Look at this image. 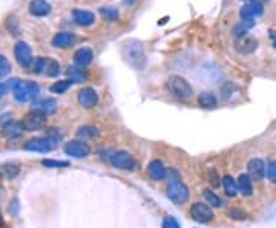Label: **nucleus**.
<instances>
[{
    "label": "nucleus",
    "mask_w": 276,
    "mask_h": 228,
    "mask_svg": "<svg viewBox=\"0 0 276 228\" xmlns=\"http://www.w3.org/2000/svg\"><path fill=\"white\" fill-rule=\"evenodd\" d=\"M19 167L16 166V164H6V166H3L2 167V170H0V173H2V176L5 178V179H13V178H16L17 175H19Z\"/></svg>",
    "instance_id": "nucleus-29"
},
{
    "label": "nucleus",
    "mask_w": 276,
    "mask_h": 228,
    "mask_svg": "<svg viewBox=\"0 0 276 228\" xmlns=\"http://www.w3.org/2000/svg\"><path fill=\"white\" fill-rule=\"evenodd\" d=\"M167 198L174 204H184L189 199V188L180 181L172 182L167 187Z\"/></svg>",
    "instance_id": "nucleus-6"
},
{
    "label": "nucleus",
    "mask_w": 276,
    "mask_h": 228,
    "mask_svg": "<svg viewBox=\"0 0 276 228\" xmlns=\"http://www.w3.org/2000/svg\"><path fill=\"white\" fill-rule=\"evenodd\" d=\"M262 3H258V2H252V3H247L244 5L243 8H241L239 11V17L241 20H253L256 19L262 14Z\"/></svg>",
    "instance_id": "nucleus-14"
},
{
    "label": "nucleus",
    "mask_w": 276,
    "mask_h": 228,
    "mask_svg": "<svg viewBox=\"0 0 276 228\" xmlns=\"http://www.w3.org/2000/svg\"><path fill=\"white\" fill-rule=\"evenodd\" d=\"M72 17L78 26H91L95 21V14L86 9H74Z\"/></svg>",
    "instance_id": "nucleus-17"
},
{
    "label": "nucleus",
    "mask_w": 276,
    "mask_h": 228,
    "mask_svg": "<svg viewBox=\"0 0 276 228\" xmlns=\"http://www.w3.org/2000/svg\"><path fill=\"white\" fill-rule=\"evenodd\" d=\"M203 196H204V199H206V204L212 205V207H223L221 198L218 196V195H215L212 190H204V191H203Z\"/></svg>",
    "instance_id": "nucleus-26"
},
{
    "label": "nucleus",
    "mask_w": 276,
    "mask_h": 228,
    "mask_svg": "<svg viewBox=\"0 0 276 228\" xmlns=\"http://www.w3.org/2000/svg\"><path fill=\"white\" fill-rule=\"evenodd\" d=\"M198 104H200L201 107H207V109L215 107V106H216V97H215V94H213V92H209V90H207V92L200 94V97H198Z\"/></svg>",
    "instance_id": "nucleus-24"
},
{
    "label": "nucleus",
    "mask_w": 276,
    "mask_h": 228,
    "mask_svg": "<svg viewBox=\"0 0 276 228\" xmlns=\"http://www.w3.org/2000/svg\"><path fill=\"white\" fill-rule=\"evenodd\" d=\"M78 103L86 109H92L97 106L98 103V94L95 92V89L92 87H85L78 92Z\"/></svg>",
    "instance_id": "nucleus-11"
},
{
    "label": "nucleus",
    "mask_w": 276,
    "mask_h": 228,
    "mask_svg": "<svg viewBox=\"0 0 276 228\" xmlns=\"http://www.w3.org/2000/svg\"><path fill=\"white\" fill-rule=\"evenodd\" d=\"M147 175L154 181H163L167 175V170L161 161H152L147 167Z\"/></svg>",
    "instance_id": "nucleus-20"
},
{
    "label": "nucleus",
    "mask_w": 276,
    "mask_h": 228,
    "mask_svg": "<svg viewBox=\"0 0 276 228\" xmlns=\"http://www.w3.org/2000/svg\"><path fill=\"white\" fill-rule=\"evenodd\" d=\"M65 152H66V155L74 156V158H86L89 155L91 149L86 143L75 140V141H71L65 145Z\"/></svg>",
    "instance_id": "nucleus-9"
},
{
    "label": "nucleus",
    "mask_w": 276,
    "mask_h": 228,
    "mask_svg": "<svg viewBox=\"0 0 276 228\" xmlns=\"http://www.w3.org/2000/svg\"><path fill=\"white\" fill-rule=\"evenodd\" d=\"M6 90H8V86L3 84V83H0V98H2L6 94Z\"/></svg>",
    "instance_id": "nucleus-38"
},
{
    "label": "nucleus",
    "mask_w": 276,
    "mask_h": 228,
    "mask_svg": "<svg viewBox=\"0 0 276 228\" xmlns=\"http://www.w3.org/2000/svg\"><path fill=\"white\" fill-rule=\"evenodd\" d=\"M247 170H249V176L255 181H261L266 176V164H264L262 159H252V161L247 164Z\"/></svg>",
    "instance_id": "nucleus-15"
},
{
    "label": "nucleus",
    "mask_w": 276,
    "mask_h": 228,
    "mask_svg": "<svg viewBox=\"0 0 276 228\" xmlns=\"http://www.w3.org/2000/svg\"><path fill=\"white\" fill-rule=\"evenodd\" d=\"M14 57L17 63L25 67V69H29L34 64V57H32V51L31 46L26 41H19L16 46H14Z\"/></svg>",
    "instance_id": "nucleus-5"
},
{
    "label": "nucleus",
    "mask_w": 276,
    "mask_h": 228,
    "mask_svg": "<svg viewBox=\"0 0 276 228\" xmlns=\"http://www.w3.org/2000/svg\"><path fill=\"white\" fill-rule=\"evenodd\" d=\"M57 109V101L54 98H46V100H42L39 101L36 104V110L43 113V115H51V113H54Z\"/></svg>",
    "instance_id": "nucleus-21"
},
{
    "label": "nucleus",
    "mask_w": 276,
    "mask_h": 228,
    "mask_svg": "<svg viewBox=\"0 0 276 228\" xmlns=\"http://www.w3.org/2000/svg\"><path fill=\"white\" fill-rule=\"evenodd\" d=\"M9 72H11V63L8 62L6 57L0 54V80L5 78Z\"/></svg>",
    "instance_id": "nucleus-30"
},
{
    "label": "nucleus",
    "mask_w": 276,
    "mask_h": 228,
    "mask_svg": "<svg viewBox=\"0 0 276 228\" xmlns=\"http://www.w3.org/2000/svg\"><path fill=\"white\" fill-rule=\"evenodd\" d=\"M100 14L108 21H115L118 19V9L112 8V6H103V8H100Z\"/></svg>",
    "instance_id": "nucleus-27"
},
{
    "label": "nucleus",
    "mask_w": 276,
    "mask_h": 228,
    "mask_svg": "<svg viewBox=\"0 0 276 228\" xmlns=\"http://www.w3.org/2000/svg\"><path fill=\"white\" fill-rule=\"evenodd\" d=\"M25 150L29 152H40V153H48L52 150V141L48 138H34L25 144Z\"/></svg>",
    "instance_id": "nucleus-13"
},
{
    "label": "nucleus",
    "mask_w": 276,
    "mask_h": 228,
    "mask_svg": "<svg viewBox=\"0 0 276 228\" xmlns=\"http://www.w3.org/2000/svg\"><path fill=\"white\" fill-rule=\"evenodd\" d=\"M166 86L169 89V92L172 95H175L180 100H187L193 95V89L190 86V83L186 78H183L180 75H172L167 78Z\"/></svg>",
    "instance_id": "nucleus-2"
},
{
    "label": "nucleus",
    "mask_w": 276,
    "mask_h": 228,
    "mask_svg": "<svg viewBox=\"0 0 276 228\" xmlns=\"http://www.w3.org/2000/svg\"><path fill=\"white\" fill-rule=\"evenodd\" d=\"M229 216H232L233 219H246L247 216L244 211H241L238 208H232V210H229Z\"/></svg>",
    "instance_id": "nucleus-35"
},
{
    "label": "nucleus",
    "mask_w": 276,
    "mask_h": 228,
    "mask_svg": "<svg viewBox=\"0 0 276 228\" xmlns=\"http://www.w3.org/2000/svg\"><path fill=\"white\" fill-rule=\"evenodd\" d=\"M51 13V5L46 0H31L29 14L34 17H45Z\"/></svg>",
    "instance_id": "nucleus-16"
},
{
    "label": "nucleus",
    "mask_w": 276,
    "mask_h": 228,
    "mask_svg": "<svg viewBox=\"0 0 276 228\" xmlns=\"http://www.w3.org/2000/svg\"><path fill=\"white\" fill-rule=\"evenodd\" d=\"M108 161L117 168L121 170H137L138 163L128 153V152H114L109 155Z\"/></svg>",
    "instance_id": "nucleus-4"
},
{
    "label": "nucleus",
    "mask_w": 276,
    "mask_h": 228,
    "mask_svg": "<svg viewBox=\"0 0 276 228\" xmlns=\"http://www.w3.org/2000/svg\"><path fill=\"white\" fill-rule=\"evenodd\" d=\"M72 83H74L72 80H62V82H55L51 86V92H54V94H65L66 90L71 87Z\"/></svg>",
    "instance_id": "nucleus-28"
},
{
    "label": "nucleus",
    "mask_w": 276,
    "mask_h": 228,
    "mask_svg": "<svg viewBox=\"0 0 276 228\" xmlns=\"http://www.w3.org/2000/svg\"><path fill=\"white\" fill-rule=\"evenodd\" d=\"M209 175H215V172H213V170H210V172H209ZM215 179H216V176H210V182H212V184H213V186H218V184H220V182H216Z\"/></svg>",
    "instance_id": "nucleus-39"
},
{
    "label": "nucleus",
    "mask_w": 276,
    "mask_h": 228,
    "mask_svg": "<svg viewBox=\"0 0 276 228\" xmlns=\"http://www.w3.org/2000/svg\"><path fill=\"white\" fill-rule=\"evenodd\" d=\"M42 164L45 167H49V168H60V167H68L69 166L68 161H57V159H43Z\"/></svg>",
    "instance_id": "nucleus-32"
},
{
    "label": "nucleus",
    "mask_w": 276,
    "mask_h": 228,
    "mask_svg": "<svg viewBox=\"0 0 276 228\" xmlns=\"http://www.w3.org/2000/svg\"><path fill=\"white\" fill-rule=\"evenodd\" d=\"M269 36H270V40L273 43V46L276 48V29H270L269 31Z\"/></svg>",
    "instance_id": "nucleus-37"
},
{
    "label": "nucleus",
    "mask_w": 276,
    "mask_h": 228,
    "mask_svg": "<svg viewBox=\"0 0 276 228\" xmlns=\"http://www.w3.org/2000/svg\"><path fill=\"white\" fill-rule=\"evenodd\" d=\"M25 130V127H23L22 123H17V121H11L6 123L5 126L2 127V133L5 138L8 140H14V138H19V136L22 135V132Z\"/></svg>",
    "instance_id": "nucleus-18"
},
{
    "label": "nucleus",
    "mask_w": 276,
    "mask_h": 228,
    "mask_svg": "<svg viewBox=\"0 0 276 228\" xmlns=\"http://www.w3.org/2000/svg\"><path fill=\"white\" fill-rule=\"evenodd\" d=\"M223 186H224V190H226V193H227L230 198L236 196V193H238V182L232 176H224Z\"/></svg>",
    "instance_id": "nucleus-25"
},
{
    "label": "nucleus",
    "mask_w": 276,
    "mask_h": 228,
    "mask_svg": "<svg viewBox=\"0 0 276 228\" xmlns=\"http://www.w3.org/2000/svg\"><path fill=\"white\" fill-rule=\"evenodd\" d=\"M258 48V41L256 39H253L250 36H241L236 39L235 41V49L239 52V54H252L253 51H255Z\"/></svg>",
    "instance_id": "nucleus-12"
},
{
    "label": "nucleus",
    "mask_w": 276,
    "mask_h": 228,
    "mask_svg": "<svg viewBox=\"0 0 276 228\" xmlns=\"http://www.w3.org/2000/svg\"><path fill=\"white\" fill-rule=\"evenodd\" d=\"M77 135L80 138H92V136L97 135V129L95 127H91V126H85V127H80Z\"/></svg>",
    "instance_id": "nucleus-31"
},
{
    "label": "nucleus",
    "mask_w": 276,
    "mask_h": 228,
    "mask_svg": "<svg viewBox=\"0 0 276 228\" xmlns=\"http://www.w3.org/2000/svg\"><path fill=\"white\" fill-rule=\"evenodd\" d=\"M246 2H250V3H252V2H256V0H246Z\"/></svg>",
    "instance_id": "nucleus-41"
},
{
    "label": "nucleus",
    "mask_w": 276,
    "mask_h": 228,
    "mask_svg": "<svg viewBox=\"0 0 276 228\" xmlns=\"http://www.w3.org/2000/svg\"><path fill=\"white\" fill-rule=\"evenodd\" d=\"M190 216H192L193 221H197L200 224H207V222H210L213 219V211L207 204L197 202V204L192 205Z\"/></svg>",
    "instance_id": "nucleus-7"
},
{
    "label": "nucleus",
    "mask_w": 276,
    "mask_h": 228,
    "mask_svg": "<svg viewBox=\"0 0 276 228\" xmlns=\"http://www.w3.org/2000/svg\"><path fill=\"white\" fill-rule=\"evenodd\" d=\"M68 75L71 77V80L74 83H82L88 78V74L85 71V67H80V66H72L68 69Z\"/></svg>",
    "instance_id": "nucleus-23"
},
{
    "label": "nucleus",
    "mask_w": 276,
    "mask_h": 228,
    "mask_svg": "<svg viewBox=\"0 0 276 228\" xmlns=\"http://www.w3.org/2000/svg\"><path fill=\"white\" fill-rule=\"evenodd\" d=\"M22 124H23V127H25V130H28V132L43 129L46 126V115H43V113H40L37 110H32L23 118Z\"/></svg>",
    "instance_id": "nucleus-8"
},
{
    "label": "nucleus",
    "mask_w": 276,
    "mask_h": 228,
    "mask_svg": "<svg viewBox=\"0 0 276 228\" xmlns=\"http://www.w3.org/2000/svg\"><path fill=\"white\" fill-rule=\"evenodd\" d=\"M267 175H269V179H270L272 182H276V161H273V163L269 164Z\"/></svg>",
    "instance_id": "nucleus-34"
},
{
    "label": "nucleus",
    "mask_w": 276,
    "mask_h": 228,
    "mask_svg": "<svg viewBox=\"0 0 276 228\" xmlns=\"http://www.w3.org/2000/svg\"><path fill=\"white\" fill-rule=\"evenodd\" d=\"M92 60H94V52H92L89 48H80L74 54V63H75V66L86 67L89 63H92Z\"/></svg>",
    "instance_id": "nucleus-19"
},
{
    "label": "nucleus",
    "mask_w": 276,
    "mask_h": 228,
    "mask_svg": "<svg viewBox=\"0 0 276 228\" xmlns=\"http://www.w3.org/2000/svg\"><path fill=\"white\" fill-rule=\"evenodd\" d=\"M77 41V36L74 32H57L55 36L52 37V44L54 48H59V49H66V48H71L72 44H75Z\"/></svg>",
    "instance_id": "nucleus-10"
},
{
    "label": "nucleus",
    "mask_w": 276,
    "mask_h": 228,
    "mask_svg": "<svg viewBox=\"0 0 276 228\" xmlns=\"http://www.w3.org/2000/svg\"><path fill=\"white\" fill-rule=\"evenodd\" d=\"M48 136L49 138L48 140H51V141H57V140H60L62 138V133L57 130V129H51L49 132H48Z\"/></svg>",
    "instance_id": "nucleus-36"
},
{
    "label": "nucleus",
    "mask_w": 276,
    "mask_h": 228,
    "mask_svg": "<svg viewBox=\"0 0 276 228\" xmlns=\"http://www.w3.org/2000/svg\"><path fill=\"white\" fill-rule=\"evenodd\" d=\"M163 228H180V224L177 222L175 218L169 216V218H166V219L163 221Z\"/></svg>",
    "instance_id": "nucleus-33"
},
{
    "label": "nucleus",
    "mask_w": 276,
    "mask_h": 228,
    "mask_svg": "<svg viewBox=\"0 0 276 228\" xmlns=\"http://www.w3.org/2000/svg\"><path fill=\"white\" fill-rule=\"evenodd\" d=\"M8 89L13 90V95L19 103H28L32 101L39 95V86L29 82V80H11V83L6 84Z\"/></svg>",
    "instance_id": "nucleus-1"
},
{
    "label": "nucleus",
    "mask_w": 276,
    "mask_h": 228,
    "mask_svg": "<svg viewBox=\"0 0 276 228\" xmlns=\"http://www.w3.org/2000/svg\"><path fill=\"white\" fill-rule=\"evenodd\" d=\"M135 2V0H124V3H128V5H132Z\"/></svg>",
    "instance_id": "nucleus-40"
},
{
    "label": "nucleus",
    "mask_w": 276,
    "mask_h": 228,
    "mask_svg": "<svg viewBox=\"0 0 276 228\" xmlns=\"http://www.w3.org/2000/svg\"><path fill=\"white\" fill-rule=\"evenodd\" d=\"M32 71L36 74L54 78V77H57L60 74V63L57 60H54V59H45V57H39V59L34 60Z\"/></svg>",
    "instance_id": "nucleus-3"
},
{
    "label": "nucleus",
    "mask_w": 276,
    "mask_h": 228,
    "mask_svg": "<svg viewBox=\"0 0 276 228\" xmlns=\"http://www.w3.org/2000/svg\"><path fill=\"white\" fill-rule=\"evenodd\" d=\"M238 191L243 196H250L253 191V186H252V178L249 175H241L238 178Z\"/></svg>",
    "instance_id": "nucleus-22"
}]
</instances>
